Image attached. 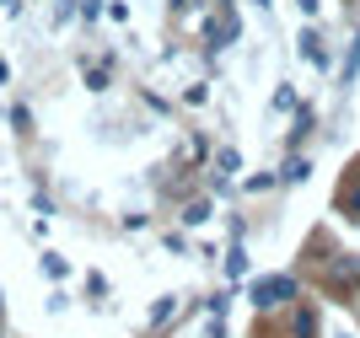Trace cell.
Returning <instances> with one entry per match:
<instances>
[{"label":"cell","instance_id":"obj_7","mask_svg":"<svg viewBox=\"0 0 360 338\" xmlns=\"http://www.w3.org/2000/svg\"><path fill=\"white\" fill-rule=\"evenodd\" d=\"M312 327H317L312 311H296V338H312Z\"/></svg>","mask_w":360,"mask_h":338},{"label":"cell","instance_id":"obj_1","mask_svg":"<svg viewBox=\"0 0 360 338\" xmlns=\"http://www.w3.org/2000/svg\"><path fill=\"white\" fill-rule=\"evenodd\" d=\"M290 295H296V280H285V274L253 285V301H258V306H280V301H290Z\"/></svg>","mask_w":360,"mask_h":338},{"label":"cell","instance_id":"obj_3","mask_svg":"<svg viewBox=\"0 0 360 338\" xmlns=\"http://www.w3.org/2000/svg\"><path fill=\"white\" fill-rule=\"evenodd\" d=\"M328 280L333 285H360V264H355V258H339V264L328 268Z\"/></svg>","mask_w":360,"mask_h":338},{"label":"cell","instance_id":"obj_5","mask_svg":"<svg viewBox=\"0 0 360 338\" xmlns=\"http://www.w3.org/2000/svg\"><path fill=\"white\" fill-rule=\"evenodd\" d=\"M183 221H188V226H205V221H210V204H205V199L183 204Z\"/></svg>","mask_w":360,"mask_h":338},{"label":"cell","instance_id":"obj_4","mask_svg":"<svg viewBox=\"0 0 360 338\" xmlns=\"http://www.w3.org/2000/svg\"><path fill=\"white\" fill-rule=\"evenodd\" d=\"M226 274H231V280H242V274H248V252H242V247L226 252Z\"/></svg>","mask_w":360,"mask_h":338},{"label":"cell","instance_id":"obj_8","mask_svg":"<svg viewBox=\"0 0 360 338\" xmlns=\"http://www.w3.org/2000/svg\"><path fill=\"white\" fill-rule=\"evenodd\" d=\"M167 317H172V295H167V301H156V306H150V323H167Z\"/></svg>","mask_w":360,"mask_h":338},{"label":"cell","instance_id":"obj_6","mask_svg":"<svg viewBox=\"0 0 360 338\" xmlns=\"http://www.w3.org/2000/svg\"><path fill=\"white\" fill-rule=\"evenodd\" d=\"M301 54L312 59L317 70H328V54H323V48H317V38H301Z\"/></svg>","mask_w":360,"mask_h":338},{"label":"cell","instance_id":"obj_2","mask_svg":"<svg viewBox=\"0 0 360 338\" xmlns=\"http://www.w3.org/2000/svg\"><path fill=\"white\" fill-rule=\"evenodd\" d=\"M231 38H237V22H231V16H210V22H205V44L210 48H226Z\"/></svg>","mask_w":360,"mask_h":338},{"label":"cell","instance_id":"obj_9","mask_svg":"<svg viewBox=\"0 0 360 338\" xmlns=\"http://www.w3.org/2000/svg\"><path fill=\"white\" fill-rule=\"evenodd\" d=\"M253 6H269V0H253Z\"/></svg>","mask_w":360,"mask_h":338}]
</instances>
